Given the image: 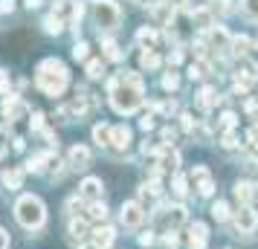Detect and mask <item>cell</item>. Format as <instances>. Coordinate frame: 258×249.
<instances>
[{"label": "cell", "mask_w": 258, "mask_h": 249, "mask_svg": "<svg viewBox=\"0 0 258 249\" xmlns=\"http://www.w3.org/2000/svg\"><path fill=\"white\" fill-rule=\"evenodd\" d=\"M107 93H110V107L116 110L119 116H131L142 107V99H145V87H142V78L137 72L122 70L116 72L110 84H107Z\"/></svg>", "instance_id": "1"}, {"label": "cell", "mask_w": 258, "mask_h": 249, "mask_svg": "<svg viewBox=\"0 0 258 249\" xmlns=\"http://www.w3.org/2000/svg\"><path fill=\"white\" fill-rule=\"evenodd\" d=\"M35 84L44 96H52V99H55V96H61L67 90L70 72H67V67H64L58 58H44L35 70Z\"/></svg>", "instance_id": "2"}, {"label": "cell", "mask_w": 258, "mask_h": 249, "mask_svg": "<svg viewBox=\"0 0 258 249\" xmlns=\"http://www.w3.org/2000/svg\"><path fill=\"white\" fill-rule=\"evenodd\" d=\"M15 217H18V223L24 226V229L38 232V229H44V223H47V206L35 194H24L21 200L15 203Z\"/></svg>", "instance_id": "3"}, {"label": "cell", "mask_w": 258, "mask_h": 249, "mask_svg": "<svg viewBox=\"0 0 258 249\" xmlns=\"http://www.w3.org/2000/svg\"><path fill=\"white\" fill-rule=\"evenodd\" d=\"M90 15H93V24L99 26V32H116L122 24V9H119L116 0H90Z\"/></svg>", "instance_id": "4"}, {"label": "cell", "mask_w": 258, "mask_h": 249, "mask_svg": "<svg viewBox=\"0 0 258 249\" xmlns=\"http://www.w3.org/2000/svg\"><path fill=\"white\" fill-rule=\"evenodd\" d=\"M206 47L215 49L218 55H226V52L232 49V35H229V32L223 29V26L215 24V26L209 29V44H206Z\"/></svg>", "instance_id": "5"}, {"label": "cell", "mask_w": 258, "mask_h": 249, "mask_svg": "<svg viewBox=\"0 0 258 249\" xmlns=\"http://www.w3.org/2000/svg\"><path fill=\"white\" fill-rule=\"evenodd\" d=\"M235 226H238V232H244V235H252L258 229V212L252 206H241L238 212H235Z\"/></svg>", "instance_id": "6"}, {"label": "cell", "mask_w": 258, "mask_h": 249, "mask_svg": "<svg viewBox=\"0 0 258 249\" xmlns=\"http://www.w3.org/2000/svg\"><path fill=\"white\" fill-rule=\"evenodd\" d=\"M145 220V206L137 200H128L122 203V223L128 226V229H137V226Z\"/></svg>", "instance_id": "7"}, {"label": "cell", "mask_w": 258, "mask_h": 249, "mask_svg": "<svg viewBox=\"0 0 258 249\" xmlns=\"http://www.w3.org/2000/svg\"><path fill=\"white\" fill-rule=\"evenodd\" d=\"M131 139H134V133H131L128 125H110V142H107V148H113V151H128Z\"/></svg>", "instance_id": "8"}, {"label": "cell", "mask_w": 258, "mask_h": 249, "mask_svg": "<svg viewBox=\"0 0 258 249\" xmlns=\"http://www.w3.org/2000/svg\"><path fill=\"white\" fill-rule=\"evenodd\" d=\"M102 194H105V183L99 177H87L82 183V189H79V197H82L84 203H99Z\"/></svg>", "instance_id": "9"}, {"label": "cell", "mask_w": 258, "mask_h": 249, "mask_svg": "<svg viewBox=\"0 0 258 249\" xmlns=\"http://www.w3.org/2000/svg\"><path fill=\"white\" fill-rule=\"evenodd\" d=\"M191 183H195V189H198L200 197H212V191H215V183H212L209 171L206 168H191Z\"/></svg>", "instance_id": "10"}, {"label": "cell", "mask_w": 258, "mask_h": 249, "mask_svg": "<svg viewBox=\"0 0 258 249\" xmlns=\"http://www.w3.org/2000/svg\"><path fill=\"white\" fill-rule=\"evenodd\" d=\"M67 165L73 168V171H82V168L90 165V151L84 148V145H73L70 154H67Z\"/></svg>", "instance_id": "11"}, {"label": "cell", "mask_w": 258, "mask_h": 249, "mask_svg": "<svg viewBox=\"0 0 258 249\" xmlns=\"http://www.w3.org/2000/svg\"><path fill=\"white\" fill-rule=\"evenodd\" d=\"M206 237H209L206 223L195 220V223H191V229H188V249H206Z\"/></svg>", "instance_id": "12"}, {"label": "cell", "mask_w": 258, "mask_h": 249, "mask_svg": "<svg viewBox=\"0 0 258 249\" xmlns=\"http://www.w3.org/2000/svg\"><path fill=\"white\" fill-rule=\"evenodd\" d=\"M235 197H238V203L249 206V200L255 197V183L252 180H238L235 183Z\"/></svg>", "instance_id": "13"}, {"label": "cell", "mask_w": 258, "mask_h": 249, "mask_svg": "<svg viewBox=\"0 0 258 249\" xmlns=\"http://www.w3.org/2000/svg\"><path fill=\"white\" fill-rule=\"evenodd\" d=\"M113 237H116V232H113L110 226H96V229H93V237H90V240H93L99 249H107L110 243H113Z\"/></svg>", "instance_id": "14"}, {"label": "cell", "mask_w": 258, "mask_h": 249, "mask_svg": "<svg viewBox=\"0 0 258 249\" xmlns=\"http://www.w3.org/2000/svg\"><path fill=\"white\" fill-rule=\"evenodd\" d=\"M191 24L200 26V29H212V26H215V15H212V9H206V6L191 9Z\"/></svg>", "instance_id": "15"}, {"label": "cell", "mask_w": 258, "mask_h": 249, "mask_svg": "<svg viewBox=\"0 0 258 249\" xmlns=\"http://www.w3.org/2000/svg\"><path fill=\"white\" fill-rule=\"evenodd\" d=\"M3 186L6 189H21L24 186V168H6L3 171Z\"/></svg>", "instance_id": "16"}, {"label": "cell", "mask_w": 258, "mask_h": 249, "mask_svg": "<svg viewBox=\"0 0 258 249\" xmlns=\"http://www.w3.org/2000/svg\"><path fill=\"white\" fill-rule=\"evenodd\" d=\"M183 220H186V209H183V206H171V209L165 212V217H163V223L168 226L171 232H174V229L183 223Z\"/></svg>", "instance_id": "17"}, {"label": "cell", "mask_w": 258, "mask_h": 249, "mask_svg": "<svg viewBox=\"0 0 258 249\" xmlns=\"http://www.w3.org/2000/svg\"><path fill=\"white\" fill-rule=\"evenodd\" d=\"M137 41L142 44V49H154L157 47V41H160V35H157V29H151V26H140Z\"/></svg>", "instance_id": "18"}, {"label": "cell", "mask_w": 258, "mask_h": 249, "mask_svg": "<svg viewBox=\"0 0 258 249\" xmlns=\"http://www.w3.org/2000/svg\"><path fill=\"white\" fill-rule=\"evenodd\" d=\"M102 49H105V52H102V58H107V61H119L122 58V49H119V44L116 41H113V38H102Z\"/></svg>", "instance_id": "19"}, {"label": "cell", "mask_w": 258, "mask_h": 249, "mask_svg": "<svg viewBox=\"0 0 258 249\" xmlns=\"http://www.w3.org/2000/svg\"><path fill=\"white\" fill-rule=\"evenodd\" d=\"M87 217L93 220V223H105V217H107V206L102 200L99 203H87Z\"/></svg>", "instance_id": "20"}, {"label": "cell", "mask_w": 258, "mask_h": 249, "mask_svg": "<svg viewBox=\"0 0 258 249\" xmlns=\"http://www.w3.org/2000/svg\"><path fill=\"white\" fill-rule=\"evenodd\" d=\"M154 18H157V24H160V26H165V24H171L174 9H171L168 3H157V6H154Z\"/></svg>", "instance_id": "21"}, {"label": "cell", "mask_w": 258, "mask_h": 249, "mask_svg": "<svg viewBox=\"0 0 258 249\" xmlns=\"http://www.w3.org/2000/svg\"><path fill=\"white\" fill-rule=\"evenodd\" d=\"M198 105L203 107V110H212V107L218 105V93H215L212 87H203V90L198 93Z\"/></svg>", "instance_id": "22"}, {"label": "cell", "mask_w": 258, "mask_h": 249, "mask_svg": "<svg viewBox=\"0 0 258 249\" xmlns=\"http://www.w3.org/2000/svg\"><path fill=\"white\" fill-rule=\"evenodd\" d=\"M160 165L168 168V171H177V165H180V154H177V151L163 148V151H160Z\"/></svg>", "instance_id": "23"}, {"label": "cell", "mask_w": 258, "mask_h": 249, "mask_svg": "<svg viewBox=\"0 0 258 249\" xmlns=\"http://www.w3.org/2000/svg\"><path fill=\"white\" fill-rule=\"evenodd\" d=\"M140 64L145 67V70H157L163 61H160V55L154 52V49H142V55H140Z\"/></svg>", "instance_id": "24"}, {"label": "cell", "mask_w": 258, "mask_h": 249, "mask_svg": "<svg viewBox=\"0 0 258 249\" xmlns=\"http://www.w3.org/2000/svg\"><path fill=\"white\" fill-rule=\"evenodd\" d=\"M61 29H64V21H61L58 15H47V18H44V32H49V35H61Z\"/></svg>", "instance_id": "25"}, {"label": "cell", "mask_w": 258, "mask_h": 249, "mask_svg": "<svg viewBox=\"0 0 258 249\" xmlns=\"http://www.w3.org/2000/svg\"><path fill=\"white\" fill-rule=\"evenodd\" d=\"M93 142L102 145V148H107V142H110V125H96L93 128Z\"/></svg>", "instance_id": "26"}, {"label": "cell", "mask_w": 258, "mask_h": 249, "mask_svg": "<svg viewBox=\"0 0 258 249\" xmlns=\"http://www.w3.org/2000/svg\"><path fill=\"white\" fill-rule=\"evenodd\" d=\"M203 75H209V64H206L203 58H198L191 67H188V78L195 81V78H203Z\"/></svg>", "instance_id": "27"}, {"label": "cell", "mask_w": 258, "mask_h": 249, "mask_svg": "<svg viewBox=\"0 0 258 249\" xmlns=\"http://www.w3.org/2000/svg\"><path fill=\"white\" fill-rule=\"evenodd\" d=\"M105 75V58L87 61V78H102Z\"/></svg>", "instance_id": "28"}, {"label": "cell", "mask_w": 258, "mask_h": 249, "mask_svg": "<svg viewBox=\"0 0 258 249\" xmlns=\"http://www.w3.org/2000/svg\"><path fill=\"white\" fill-rule=\"evenodd\" d=\"M212 217H215L218 223L229 220V206H226L223 200H215V203H212Z\"/></svg>", "instance_id": "29"}, {"label": "cell", "mask_w": 258, "mask_h": 249, "mask_svg": "<svg viewBox=\"0 0 258 249\" xmlns=\"http://www.w3.org/2000/svg\"><path fill=\"white\" fill-rule=\"evenodd\" d=\"M232 52H235V55H246V52H249V38H246V35L232 38Z\"/></svg>", "instance_id": "30"}, {"label": "cell", "mask_w": 258, "mask_h": 249, "mask_svg": "<svg viewBox=\"0 0 258 249\" xmlns=\"http://www.w3.org/2000/svg\"><path fill=\"white\" fill-rule=\"evenodd\" d=\"M70 235L79 237V240L84 243V240H87V226H84L82 220H73V223H70Z\"/></svg>", "instance_id": "31"}, {"label": "cell", "mask_w": 258, "mask_h": 249, "mask_svg": "<svg viewBox=\"0 0 258 249\" xmlns=\"http://www.w3.org/2000/svg\"><path fill=\"white\" fill-rule=\"evenodd\" d=\"M241 9L246 12V18L258 21V0H241Z\"/></svg>", "instance_id": "32"}, {"label": "cell", "mask_w": 258, "mask_h": 249, "mask_svg": "<svg viewBox=\"0 0 258 249\" xmlns=\"http://www.w3.org/2000/svg\"><path fill=\"white\" fill-rule=\"evenodd\" d=\"M163 87L174 93L177 87H180V75H177V72H165V75H163Z\"/></svg>", "instance_id": "33"}, {"label": "cell", "mask_w": 258, "mask_h": 249, "mask_svg": "<svg viewBox=\"0 0 258 249\" xmlns=\"http://www.w3.org/2000/svg\"><path fill=\"white\" fill-rule=\"evenodd\" d=\"M87 52H90V47H87L84 41H76V47H73V58L76 61H87Z\"/></svg>", "instance_id": "34"}, {"label": "cell", "mask_w": 258, "mask_h": 249, "mask_svg": "<svg viewBox=\"0 0 258 249\" xmlns=\"http://www.w3.org/2000/svg\"><path fill=\"white\" fill-rule=\"evenodd\" d=\"M235 119H238V116H235L232 110H226V113L221 116V131H223V133H229V131L235 128Z\"/></svg>", "instance_id": "35"}, {"label": "cell", "mask_w": 258, "mask_h": 249, "mask_svg": "<svg viewBox=\"0 0 258 249\" xmlns=\"http://www.w3.org/2000/svg\"><path fill=\"white\" fill-rule=\"evenodd\" d=\"M44 162H49V154H38V156H32V159L26 162V168H29V171H41V168H44Z\"/></svg>", "instance_id": "36"}, {"label": "cell", "mask_w": 258, "mask_h": 249, "mask_svg": "<svg viewBox=\"0 0 258 249\" xmlns=\"http://www.w3.org/2000/svg\"><path fill=\"white\" fill-rule=\"evenodd\" d=\"M186 177H183V174H174V194L177 197H180V200H183V197H186Z\"/></svg>", "instance_id": "37"}, {"label": "cell", "mask_w": 258, "mask_h": 249, "mask_svg": "<svg viewBox=\"0 0 258 249\" xmlns=\"http://www.w3.org/2000/svg\"><path fill=\"white\" fill-rule=\"evenodd\" d=\"M163 246H165V249H177V246H180V237H177V232H165Z\"/></svg>", "instance_id": "38"}, {"label": "cell", "mask_w": 258, "mask_h": 249, "mask_svg": "<svg viewBox=\"0 0 258 249\" xmlns=\"http://www.w3.org/2000/svg\"><path fill=\"white\" fill-rule=\"evenodd\" d=\"M0 93L9 96V72L6 70H0Z\"/></svg>", "instance_id": "39"}, {"label": "cell", "mask_w": 258, "mask_h": 249, "mask_svg": "<svg viewBox=\"0 0 258 249\" xmlns=\"http://www.w3.org/2000/svg\"><path fill=\"white\" fill-rule=\"evenodd\" d=\"M180 61H183V49H174V52L168 55V64H171V67H177Z\"/></svg>", "instance_id": "40"}, {"label": "cell", "mask_w": 258, "mask_h": 249, "mask_svg": "<svg viewBox=\"0 0 258 249\" xmlns=\"http://www.w3.org/2000/svg\"><path fill=\"white\" fill-rule=\"evenodd\" d=\"M180 119H183V131H188V133L195 131V119L188 116V113H183V116H180Z\"/></svg>", "instance_id": "41"}, {"label": "cell", "mask_w": 258, "mask_h": 249, "mask_svg": "<svg viewBox=\"0 0 258 249\" xmlns=\"http://www.w3.org/2000/svg\"><path fill=\"white\" fill-rule=\"evenodd\" d=\"M246 139H249V142H252V145L258 148V122L252 125V128H249V133H246Z\"/></svg>", "instance_id": "42"}, {"label": "cell", "mask_w": 258, "mask_h": 249, "mask_svg": "<svg viewBox=\"0 0 258 249\" xmlns=\"http://www.w3.org/2000/svg\"><path fill=\"white\" fill-rule=\"evenodd\" d=\"M12 9H15V0H0V15L12 12Z\"/></svg>", "instance_id": "43"}, {"label": "cell", "mask_w": 258, "mask_h": 249, "mask_svg": "<svg viewBox=\"0 0 258 249\" xmlns=\"http://www.w3.org/2000/svg\"><path fill=\"white\" fill-rule=\"evenodd\" d=\"M154 240H157V237H154V232H145V235H140V243H142V246H151Z\"/></svg>", "instance_id": "44"}, {"label": "cell", "mask_w": 258, "mask_h": 249, "mask_svg": "<svg viewBox=\"0 0 258 249\" xmlns=\"http://www.w3.org/2000/svg\"><path fill=\"white\" fill-rule=\"evenodd\" d=\"M215 6H218L221 12H229V9H232V0H215Z\"/></svg>", "instance_id": "45"}, {"label": "cell", "mask_w": 258, "mask_h": 249, "mask_svg": "<svg viewBox=\"0 0 258 249\" xmlns=\"http://www.w3.org/2000/svg\"><path fill=\"white\" fill-rule=\"evenodd\" d=\"M0 249H9V232L0 229Z\"/></svg>", "instance_id": "46"}, {"label": "cell", "mask_w": 258, "mask_h": 249, "mask_svg": "<svg viewBox=\"0 0 258 249\" xmlns=\"http://www.w3.org/2000/svg\"><path fill=\"white\" fill-rule=\"evenodd\" d=\"M174 136H177V133L171 131V128H163V139H165V142H174Z\"/></svg>", "instance_id": "47"}, {"label": "cell", "mask_w": 258, "mask_h": 249, "mask_svg": "<svg viewBox=\"0 0 258 249\" xmlns=\"http://www.w3.org/2000/svg\"><path fill=\"white\" fill-rule=\"evenodd\" d=\"M186 3H188V0H168V6H171V9H174V12H177V9H183V6H186Z\"/></svg>", "instance_id": "48"}, {"label": "cell", "mask_w": 258, "mask_h": 249, "mask_svg": "<svg viewBox=\"0 0 258 249\" xmlns=\"http://www.w3.org/2000/svg\"><path fill=\"white\" fill-rule=\"evenodd\" d=\"M134 3H140V6H145V9H154L160 0H134Z\"/></svg>", "instance_id": "49"}, {"label": "cell", "mask_w": 258, "mask_h": 249, "mask_svg": "<svg viewBox=\"0 0 258 249\" xmlns=\"http://www.w3.org/2000/svg\"><path fill=\"white\" fill-rule=\"evenodd\" d=\"M140 125H142V131H151V128H154V119H151V116H145Z\"/></svg>", "instance_id": "50"}, {"label": "cell", "mask_w": 258, "mask_h": 249, "mask_svg": "<svg viewBox=\"0 0 258 249\" xmlns=\"http://www.w3.org/2000/svg\"><path fill=\"white\" fill-rule=\"evenodd\" d=\"M26 6H29V9H38V6H41V0H24Z\"/></svg>", "instance_id": "51"}, {"label": "cell", "mask_w": 258, "mask_h": 249, "mask_svg": "<svg viewBox=\"0 0 258 249\" xmlns=\"http://www.w3.org/2000/svg\"><path fill=\"white\" fill-rule=\"evenodd\" d=\"M82 249H99V246H96L93 240H84V243H82Z\"/></svg>", "instance_id": "52"}]
</instances>
